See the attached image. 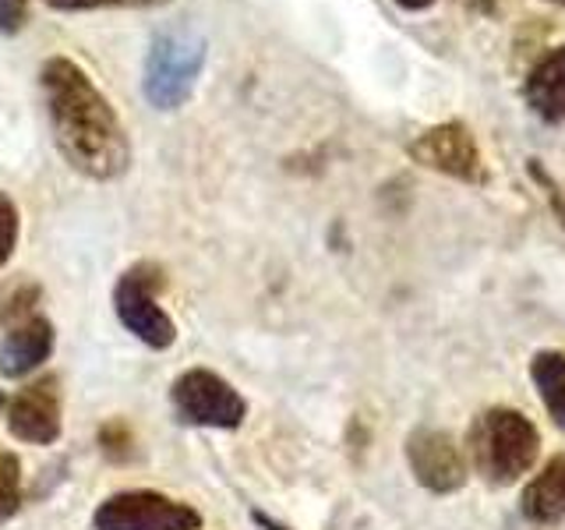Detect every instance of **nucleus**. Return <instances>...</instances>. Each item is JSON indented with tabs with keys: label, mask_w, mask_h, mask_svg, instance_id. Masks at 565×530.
<instances>
[{
	"label": "nucleus",
	"mask_w": 565,
	"mask_h": 530,
	"mask_svg": "<svg viewBox=\"0 0 565 530\" xmlns=\"http://www.w3.org/2000/svg\"><path fill=\"white\" fill-rule=\"evenodd\" d=\"M523 96L544 124H565V46H555L534 64Z\"/></svg>",
	"instance_id": "obj_11"
},
{
	"label": "nucleus",
	"mask_w": 565,
	"mask_h": 530,
	"mask_svg": "<svg viewBox=\"0 0 565 530\" xmlns=\"http://www.w3.org/2000/svg\"><path fill=\"white\" fill-rule=\"evenodd\" d=\"M411 156L420 167L456 177V181H463V184H484L488 181L484 152H481V146H477L473 131L463 120H446V124H435V128H428V131H420L411 141Z\"/></svg>",
	"instance_id": "obj_7"
},
{
	"label": "nucleus",
	"mask_w": 565,
	"mask_h": 530,
	"mask_svg": "<svg viewBox=\"0 0 565 530\" xmlns=\"http://www.w3.org/2000/svg\"><path fill=\"white\" fill-rule=\"evenodd\" d=\"M35 300H40V290H35V287H18V290L4 300V305H0V322H4V326H14L18 318H29Z\"/></svg>",
	"instance_id": "obj_18"
},
{
	"label": "nucleus",
	"mask_w": 565,
	"mask_h": 530,
	"mask_svg": "<svg viewBox=\"0 0 565 530\" xmlns=\"http://www.w3.org/2000/svg\"><path fill=\"white\" fill-rule=\"evenodd\" d=\"M255 523H258L262 530H290L287 523H279V520H273V517H265V512H255Z\"/></svg>",
	"instance_id": "obj_20"
},
{
	"label": "nucleus",
	"mask_w": 565,
	"mask_h": 530,
	"mask_svg": "<svg viewBox=\"0 0 565 530\" xmlns=\"http://www.w3.org/2000/svg\"><path fill=\"white\" fill-rule=\"evenodd\" d=\"M170 403L181 424L191 428L237 432L247 417V400L223 375L209 368H188L170 385Z\"/></svg>",
	"instance_id": "obj_5"
},
{
	"label": "nucleus",
	"mask_w": 565,
	"mask_h": 530,
	"mask_svg": "<svg viewBox=\"0 0 565 530\" xmlns=\"http://www.w3.org/2000/svg\"><path fill=\"white\" fill-rule=\"evenodd\" d=\"M61 385L53 375L35 379L8 403V432L29 446H53L61 438Z\"/></svg>",
	"instance_id": "obj_9"
},
{
	"label": "nucleus",
	"mask_w": 565,
	"mask_h": 530,
	"mask_svg": "<svg viewBox=\"0 0 565 530\" xmlns=\"http://www.w3.org/2000/svg\"><path fill=\"white\" fill-rule=\"evenodd\" d=\"M53 343H57V332H53L46 315L32 311L29 318H18L14 326H8L4 343H0V375L25 379L32 371H40L50 361Z\"/></svg>",
	"instance_id": "obj_10"
},
{
	"label": "nucleus",
	"mask_w": 565,
	"mask_h": 530,
	"mask_svg": "<svg viewBox=\"0 0 565 530\" xmlns=\"http://www.w3.org/2000/svg\"><path fill=\"white\" fill-rule=\"evenodd\" d=\"M53 11H99V8H131V11H149V8H163L170 0H43Z\"/></svg>",
	"instance_id": "obj_16"
},
{
	"label": "nucleus",
	"mask_w": 565,
	"mask_h": 530,
	"mask_svg": "<svg viewBox=\"0 0 565 530\" xmlns=\"http://www.w3.org/2000/svg\"><path fill=\"white\" fill-rule=\"evenodd\" d=\"M0 406H4V393H0Z\"/></svg>",
	"instance_id": "obj_24"
},
{
	"label": "nucleus",
	"mask_w": 565,
	"mask_h": 530,
	"mask_svg": "<svg viewBox=\"0 0 565 530\" xmlns=\"http://www.w3.org/2000/svg\"><path fill=\"white\" fill-rule=\"evenodd\" d=\"M523 512L534 523L565 520V453H558L523 491Z\"/></svg>",
	"instance_id": "obj_12"
},
{
	"label": "nucleus",
	"mask_w": 565,
	"mask_h": 530,
	"mask_svg": "<svg viewBox=\"0 0 565 530\" xmlns=\"http://www.w3.org/2000/svg\"><path fill=\"white\" fill-rule=\"evenodd\" d=\"M406 464H411L417 485H424L428 491L449 495L467 485V459L449 432L417 428L406 438Z\"/></svg>",
	"instance_id": "obj_8"
},
{
	"label": "nucleus",
	"mask_w": 565,
	"mask_h": 530,
	"mask_svg": "<svg viewBox=\"0 0 565 530\" xmlns=\"http://www.w3.org/2000/svg\"><path fill=\"white\" fill-rule=\"evenodd\" d=\"M530 379H534L552 421L558 428H565V350L534 353V361H530Z\"/></svg>",
	"instance_id": "obj_13"
},
{
	"label": "nucleus",
	"mask_w": 565,
	"mask_h": 530,
	"mask_svg": "<svg viewBox=\"0 0 565 530\" xmlns=\"http://www.w3.org/2000/svg\"><path fill=\"white\" fill-rule=\"evenodd\" d=\"M18 230H22V223H18V209H14V202L8 199V194L0 191V269H4V265L11 262V255H14Z\"/></svg>",
	"instance_id": "obj_17"
},
{
	"label": "nucleus",
	"mask_w": 565,
	"mask_h": 530,
	"mask_svg": "<svg viewBox=\"0 0 565 530\" xmlns=\"http://www.w3.org/2000/svg\"><path fill=\"white\" fill-rule=\"evenodd\" d=\"M163 287H167V273L156 262L131 265L114 287V311L120 318V326L152 350H170L177 343L173 318L159 305V290Z\"/></svg>",
	"instance_id": "obj_4"
},
{
	"label": "nucleus",
	"mask_w": 565,
	"mask_h": 530,
	"mask_svg": "<svg viewBox=\"0 0 565 530\" xmlns=\"http://www.w3.org/2000/svg\"><path fill=\"white\" fill-rule=\"evenodd\" d=\"M552 4H558V8H565V0H552Z\"/></svg>",
	"instance_id": "obj_23"
},
{
	"label": "nucleus",
	"mask_w": 565,
	"mask_h": 530,
	"mask_svg": "<svg viewBox=\"0 0 565 530\" xmlns=\"http://www.w3.org/2000/svg\"><path fill=\"white\" fill-rule=\"evenodd\" d=\"M22 509V464L11 453H0V527Z\"/></svg>",
	"instance_id": "obj_14"
},
{
	"label": "nucleus",
	"mask_w": 565,
	"mask_h": 530,
	"mask_svg": "<svg viewBox=\"0 0 565 530\" xmlns=\"http://www.w3.org/2000/svg\"><path fill=\"white\" fill-rule=\"evenodd\" d=\"M53 141L71 170L88 181H117L131 167V141L88 71L67 57H50L40 71Z\"/></svg>",
	"instance_id": "obj_1"
},
{
	"label": "nucleus",
	"mask_w": 565,
	"mask_h": 530,
	"mask_svg": "<svg viewBox=\"0 0 565 530\" xmlns=\"http://www.w3.org/2000/svg\"><path fill=\"white\" fill-rule=\"evenodd\" d=\"M541 449V432L526 414L494 406L481 414L470 428V459L477 474L491 485H512L534 467Z\"/></svg>",
	"instance_id": "obj_2"
},
{
	"label": "nucleus",
	"mask_w": 565,
	"mask_h": 530,
	"mask_svg": "<svg viewBox=\"0 0 565 530\" xmlns=\"http://www.w3.org/2000/svg\"><path fill=\"white\" fill-rule=\"evenodd\" d=\"M435 4V0H396V8L403 11H428Z\"/></svg>",
	"instance_id": "obj_21"
},
{
	"label": "nucleus",
	"mask_w": 565,
	"mask_h": 530,
	"mask_svg": "<svg viewBox=\"0 0 565 530\" xmlns=\"http://www.w3.org/2000/svg\"><path fill=\"white\" fill-rule=\"evenodd\" d=\"M209 57V46L199 32L188 29H167L159 32L149 57L146 71H141V93L156 106V110H177L184 106L194 93V85L202 78V67Z\"/></svg>",
	"instance_id": "obj_3"
},
{
	"label": "nucleus",
	"mask_w": 565,
	"mask_h": 530,
	"mask_svg": "<svg viewBox=\"0 0 565 530\" xmlns=\"http://www.w3.org/2000/svg\"><path fill=\"white\" fill-rule=\"evenodd\" d=\"M96 530H202V512L163 491H114L93 512Z\"/></svg>",
	"instance_id": "obj_6"
},
{
	"label": "nucleus",
	"mask_w": 565,
	"mask_h": 530,
	"mask_svg": "<svg viewBox=\"0 0 565 530\" xmlns=\"http://www.w3.org/2000/svg\"><path fill=\"white\" fill-rule=\"evenodd\" d=\"M29 22V0H0V35H18Z\"/></svg>",
	"instance_id": "obj_19"
},
{
	"label": "nucleus",
	"mask_w": 565,
	"mask_h": 530,
	"mask_svg": "<svg viewBox=\"0 0 565 530\" xmlns=\"http://www.w3.org/2000/svg\"><path fill=\"white\" fill-rule=\"evenodd\" d=\"M96 438H99L103 456L114 459V464H124V459H128L131 449H135V432H131V424L124 417H110L106 424H99Z\"/></svg>",
	"instance_id": "obj_15"
},
{
	"label": "nucleus",
	"mask_w": 565,
	"mask_h": 530,
	"mask_svg": "<svg viewBox=\"0 0 565 530\" xmlns=\"http://www.w3.org/2000/svg\"><path fill=\"white\" fill-rule=\"evenodd\" d=\"M470 8H473V11H484V14H491V11H494V0H470Z\"/></svg>",
	"instance_id": "obj_22"
}]
</instances>
